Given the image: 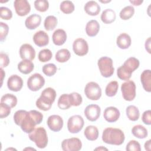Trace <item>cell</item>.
I'll return each mask as SVG.
<instances>
[{
	"label": "cell",
	"instance_id": "obj_1",
	"mask_svg": "<svg viewBox=\"0 0 151 151\" xmlns=\"http://www.w3.org/2000/svg\"><path fill=\"white\" fill-rule=\"evenodd\" d=\"M43 119L42 114L35 110L27 111L24 110H17L14 115L15 123L20 126L26 133H30L37 124H40Z\"/></svg>",
	"mask_w": 151,
	"mask_h": 151
},
{
	"label": "cell",
	"instance_id": "obj_2",
	"mask_svg": "<svg viewBox=\"0 0 151 151\" xmlns=\"http://www.w3.org/2000/svg\"><path fill=\"white\" fill-rule=\"evenodd\" d=\"M125 139V136L123 132L118 128L107 127L102 134L103 141L109 145H121Z\"/></svg>",
	"mask_w": 151,
	"mask_h": 151
},
{
	"label": "cell",
	"instance_id": "obj_3",
	"mask_svg": "<svg viewBox=\"0 0 151 151\" xmlns=\"http://www.w3.org/2000/svg\"><path fill=\"white\" fill-rule=\"evenodd\" d=\"M140 62L138 59L132 57L127 58L123 64L117 70V76L122 80H129L132 73L139 67Z\"/></svg>",
	"mask_w": 151,
	"mask_h": 151
},
{
	"label": "cell",
	"instance_id": "obj_4",
	"mask_svg": "<svg viewBox=\"0 0 151 151\" xmlns=\"http://www.w3.org/2000/svg\"><path fill=\"white\" fill-rule=\"evenodd\" d=\"M56 97V92L51 87L45 88L41 94L40 97L37 100L35 104L38 109L43 110H49Z\"/></svg>",
	"mask_w": 151,
	"mask_h": 151
},
{
	"label": "cell",
	"instance_id": "obj_5",
	"mask_svg": "<svg viewBox=\"0 0 151 151\" xmlns=\"http://www.w3.org/2000/svg\"><path fill=\"white\" fill-rule=\"evenodd\" d=\"M28 137L40 149H44L47 146L48 136L45 129L42 127L35 128L32 132L29 133Z\"/></svg>",
	"mask_w": 151,
	"mask_h": 151
},
{
	"label": "cell",
	"instance_id": "obj_6",
	"mask_svg": "<svg viewBox=\"0 0 151 151\" xmlns=\"http://www.w3.org/2000/svg\"><path fill=\"white\" fill-rule=\"evenodd\" d=\"M97 65L101 76L108 78L111 77L114 71L113 65V60L108 57H102L100 58L97 62Z\"/></svg>",
	"mask_w": 151,
	"mask_h": 151
},
{
	"label": "cell",
	"instance_id": "obj_7",
	"mask_svg": "<svg viewBox=\"0 0 151 151\" xmlns=\"http://www.w3.org/2000/svg\"><path fill=\"white\" fill-rule=\"evenodd\" d=\"M84 93L88 99L91 100H97L101 96V89L97 83L90 81L86 85Z\"/></svg>",
	"mask_w": 151,
	"mask_h": 151
},
{
	"label": "cell",
	"instance_id": "obj_8",
	"mask_svg": "<svg viewBox=\"0 0 151 151\" xmlns=\"http://www.w3.org/2000/svg\"><path fill=\"white\" fill-rule=\"evenodd\" d=\"M136 84L132 80H127L121 86L123 99L126 101H132L136 97Z\"/></svg>",
	"mask_w": 151,
	"mask_h": 151
},
{
	"label": "cell",
	"instance_id": "obj_9",
	"mask_svg": "<svg viewBox=\"0 0 151 151\" xmlns=\"http://www.w3.org/2000/svg\"><path fill=\"white\" fill-rule=\"evenodd\" d=\"M84 124L83 118L80 115L71 116L67 122V129L71 133H77L80 132Z\"/></svg>",
	"mask_w": 151,
	"mask_h": 151
},
{
	"label": "cell",
	"instance_id": "obj_10",
	"mask_svg": "<svg viewBox=\"0 0 151 151\" xmlns=\"http://www.w3.org/2000/svg\"><path fill=\"white\" fill-rule=\"evenodd\" d=\"M44 84L45 78L39 73L31 75L27 80V87L32 91H38L44 86Z\"/></svg>",
	"mask_w": 151,
	"mask_h": 151
},
{
	"label": "cell",
	"instance_id": "obj_11",
	"mask_svg": "<svg viewBox=\"0 0 151 151\" xmlns=\"http://www.w3.org/2000/svg\"><path fill=\"white\" fill-rule=\"evenodd\" d=\"M61 148L64 151H78L82 148V143L77 137L65 139L61 143Z\"/></svg>",
	"mask_w": 151,
	"mask_h": 151
},
{
	"label": "cell",
	"instance_id": "obj_12",
	"mask_svg": "<svg viewBox=\"0 0 151 151\" xmlns=\"http://www.w3.org/2000/svg\"><path fill=\"white\" fill-rule=\"evenodd\" d=\"M73 50L74 53L78 56H84L86 55L88 51V45L87 42L83 38H77L73 42Z\"/></svg>",
	"mask_w": 151,
	"mask_h": 151
},
{
	"label": "cell",
	"instance_id": "obj_13",
	"mask_svg": "<svg viewBox=\"0 0 151 151\" xmlns=\"http://www.w3.org/2000/svg\"><path fill=\"white\" fill-rule=\"evenodd\" d=\"M84 113L87 120L91 122H95L100 117L101 109L97 104H89L85 108Z\"/></svg>",
	"mask_w": 151,
	"mask_h": 151
},
{
	"label": "cell",
	"instance_id": "obj_14",
	"mask_svg": "<svg viewBox=\"0 0 151 151\" xmlns=\"http://www.w3.org/2000/svg\"><path fill=\"white\" fill-rule=\"evenodd\" d=\"M47 124L49 129L53 132H59L63 127V118L59 115H51L48 117Z\"/></svg>",
	"mask_w": 151,
	"mask_h": 151
},
{
	"label": "cell",
	"instance_id": "obj_15",
	"mask_svg": "<svg viewBox=\"0 0 151 151\" xmlns=\"http://www.w3.org/2000/svg\"><path fill=\"white\" fill-rule=\"evenodd\" d=\"M14 6L17 14L21 17L27 15L31 11V6L27 0H15Z\"/></svg>",
	"mask_w": 151,
	"mask_h": 151
},
{
	"label": "cell",
	"instance_id": "obj_16",
	"mask_svg": "<svg viewBox=\"0 0 151 151\" xmlns=\"http://www.w3.org/2000/svg\"><path fill=\"white\" fill-rule=\"evenodd\" d=\"M23 86V80L22 78L17 75L11 76L7 80V87L11 91L17 92L21 90Z\"/></svg>",
	"mask_w": 151,
	"mask_h": 151
},
{
	"label": "cell",
	"instance_id": "obj_17",
	"mask_svg": "<svg viewBox=\"0 0 151 151\" xmlns=\"http://www.w3.org/2000/svg\"><path fill=\"white\" fill-rule=\"evenodd\" d=\"M19 56L22 60H33L35 57V51L33 47L29 44H22L19 48Z\"/></svg>",
	"mask_w": 151,
	"mask_h": 151
},
{
	"label": "cell",
	"instance_id": "obj_18",
	"mask_svg": "<svg viewBox=\"0 0 151 151\" xmlns=\"http://www.w3.org/2000/svg\"><path fill=\"white\" fill-rule=\"evenodd\" d=\"M120 115V111L115 107L110 106L105 109L103 113L104 119L109 123H113L116 122Z\"/></svg>",
	"mask_w": 151,
	"mask_h": 151
},
{
	"label": "cell",
	"instance_id": "obj_19",
	"mask_svg": "<svg viewBox=\"0 0 151 151\" xmlns=\"http://www.w3.org/2000/svg\"><path fill=\"white\" fill-rule=\"evenodd\" d=\"M33 41L38 47H41L45 46L48 45L49 42L48 35L44 31H38L34 34Z\"/></svg>",
	"mask_w": 151,
	"mask_h": 151
},
{
	"label": "cell",
	"instance_id": "obj_20",
	"mask_svg": "<svg viewBox=\"0 0 151 151\" xmlns=\"http://www.w3.org/2000/svg\"><path fill=\"white\" fill-rule=\"evenodd\" d=\"M41 22V17L37 14H33L26 18L25 25L29 29H34L39 27Z\"/></svg>",
	"mask_w": 151,
	"mask_h": 151
},
{
	"label": "cell",
	"instance_id": "obj_21",
	"mask_svg": "<svg viewBox=\"0 0 151 151\" xmlns=\"http://www.w3.org/2000/svg\"><path fill=\"white\" fill-rule=\"evenodd\" d=\"M52 40L53 43L58 46L63 45L67 40V34L63 29H56L52 34Z\"/></svg>",
	"mask_w": 151,
	"mask_h": 151
},
{
	"label": "cell",
	"instance_id": "obj_22",
	"mask_svg": "<svg viewBox=\"0 0 151 151\" xmlns=\"http://www.w3.org/2000/svg\"><path fill=\"white\" fill-rule=\"evenodd\" d=\"M84 9L89 15L96 16L100 12V6L98 3L94 1H90L84 5Z\"/></svg>",
	"mask_w": 151,
	"mask_h": 151
},
{
	"label": "cell",
	"instance_id": "obj_23",
	"mask_svg": "<svg viewBox=\"0 0 151 151\" xmlns=\"http://www.w3.org/2000/svg\"><path fill=\"white\" fill-rule=\"evenodd\" d=\"M132 43V40L130 35L126 33L120 34L117 38L116 44L120 49H127Z\"/></svg>",
	"mask_w": 151,
	"mask_h": 151
},
{
	"label": "cell",
	"instance_id": "obj_24",
	"mask_svg": "<svg viewBox=\"0 0 151 151\" xmlns=\"http://www.w3.org/2000/svg\"><path fill=\"white\" fill-rule=\"evenodd\" d=\"M100 30V24L97 21L91 19L89 21L86 25V32L89 37L97 35Z\"/></svg>",
	"mask_w": 151,
	"mask_h": 151
},
{
	"label": "cell",
	"instance_id": "obj_25",
	"mask_svg": "<svg viewBox=\"0 0 151 151\" xmlns=\"http://www.w3.org/2000/svg\"><path fill=\"white\" fill-rule=\"evenodd\" d=\"M140 81L144 90L150 93L151 91V71L150 70H144L140 75Z\"/></svg>",
	"mask_w": 151,
	"mask_h": 151
},
{
	"label": "cell",
	"instance_id": "obj_26",
	"mask_svg": "<svg viewBox=\"0 0 151 151\" xmlns=\"http://www.w3.org/2000/svg\"><path fill=\"white\" fill-rule=\"evenodd\" d=\"M34 68V65L31 60H22L18 64V70L24 74H28Z\"/></svg>",
	"mask_w": 151,
	"mask_h": 151
},
{
	"label": "cell",
	"instance_id": "obj_27",
	"mask_svg": "<svg viewBox=\"0 0 151 151\" xmlns=\"http://www.w3.org/2000/svg\"><path fill=\"white\" fill-rule=\"evenodd\" d=\"M99 130L96 126L90 125L86 127L84 131V134L86 138L90 141H94L99 137Z\"/></svg>",
	"mask_w": 151,
	"mask_h": 151
},
{
	"label": "cell",
	"instance_id": "obj_28",
	"mask_svg": "<svg viewBox=\"0 0 151 151\" xmlns=\"http://www.w3.org/2000/svg\"><path fill=\"white\" fill-rule=\"evenodd\" d=\"M116 18L115 12L111 9H106L104 10L101 14V20L106 24L113 22Z\"/></svg>",
	"mask_w": 151,
	"mask_h": 151
},
{
	"label": "cell",
	"instance_id": "obj_29",
	"mask_svg": "<svg viewBox=\"0 0 151 151\" xmlns=\"http://www.w3.org/2000/svg\"><path fill=\"white\" fill-rule=\"evenodd\" d=\"M132 133L134 136L139 139H145L147 136V130L143 126L137 124L132 129Z\"/></svg>",
	"mask_w": 151,
	"mask_h": 151
},
{
	"label": "cell",
	"instance_id": "obj_30",
	"mask_svg": "<svg viewBox=\"0 0 151 151\" xmlns=\"http://www.w3.org/2000/svg\"><path fill=\"white\" fill-rule=\"evenodd\" d=\"M126 113L128 119L131 121H137L140 116V113L138 108L133 105L127 106L126 110Z\"/></svg>",
	"mask_w": 151,
	"mask_h": 151
},
{
	"label": "cell",
	"instance_id": "obj_31",
	"mask_svg": "<svg viewBox=\"0 0 151 151\" xmlns=\"http://www.w3.org/2000/svg\"><path fill=\"white\" fill-rule=\"evenodd\" d=\"M70 52L66 48H62L58 50L55 55V58L57 61L61 63L67 61L70 58Z\"/></svg>",
	"mask_w": 151,
	"mask_h": 151
},
{
	"label": "cell",
	"instance_id": "obj_32",
	"mask_svg": "<svg viewBox=\"0 0 151 151\" xmlns=\"http://www.w3.org/2000/svg\"><path fill=\"white\" fill-rule=\"evenodd\" d=\"M57 105L58 107L62 110H66L70 108L72 106L71 104L69 94H61L58 100Z\"/></svg>",
	"mask_w": 151,
	"mask_h": 151
},
{
	"label": "cell",
	"instance_id": "obj_33",
	"mask_svg": "<svg viewBox=\"0 0 151 151\" xmlns=\"http://www.w3.org/2000/svg\"><path fill=\"white\" fill-rule=\"evenodd\" d=\"M1 103H4L9 106L11 108H14L17 104V98L12 94L6 93L2 96Z\"/></svg>",
	"mask_w": 151,
	"mask_h": 151
},
{
	"label": "cell",
	"instance_id": "obj_34",
	"mask_svg": "<svg viewBox=\"0 0 151 151\" xmlns=\"http://www.w3.org/2000/svg\"><path fill=\"white\" fill-rule=\"evenodd\" d=\"M57 25V18L54 15L47 17L44 20V26L47 31H50L53 30Z\"/></svg>",
	"mask_w": 151,
	"mask_h": 151
},
{
	"label": "cell",
	"instance_id": "obj_35",
	"mask_svg": "<svg viewBox=\"0 0 151 151\" xmlns=\"http://www.w3.org/2000/svg\"><path fill=\"white\" fill-rule=\"evenodd\" d=\"M119 84L116 81H110L107 86L105 89V93L108 97H113L117 92Z\"/></svg>",
	"mask_w": 151,
	"mask_h": 151
},
{
	"label": "cell",
	"instance_id": "obj_36",
	"mask_svg": "<svg viewBox=\"0 0 151 151\" xmlns=\"http://www.w3.org/2000/svg\"><path fill=\"white\" fill-rule=\"evenodd\" d=\"M134 14V8L131 5L126 6L120 12L119 16L123 20H127L132 18Z\"/></svg>",
	"mask_w": 151,
	"mask_h": 151
},
{
	"label": "cell",
	"instance_id": "obj_37",
	"mask_svg": "<svg viewBox=\"0 0 151 151\" xmlns=\"http://www.w3.org/2000/svg\"><path fill=\"white\" fill-rule=\"evenodd\" d=\"M60 10L64 14H68L72 13L75 9L74 4L70 1H64L60 5Z\"/></svg>",
	"mask_w": 151,
	"mask_h": 151
},
{
	"label": "cell",
	"instance_id": "obj_38",
	"mask_svg": "<svg viewBox=\"0 0 151 151\" xmlns=\"http://www.w3.org/2000/svg\"><path fill=\"white\" fill-rule=\"evenodd\" d=\"M52 57V52L50 50L45 48L41 50L38 55V58L40 61L42 63H45L50 61Z\"/></svg>",
	"mask_w": 151,
	"mask_h": 151
},
{
	"label": "cell",
	"instance_id": "obj_39",
	"mask_svg": "<svg viewBox=\"0 0 151 151\" xmlns=\"http://www.w3.org/2000/svg\"><path fill=\"white\" fill-rule=\"evenodd\" d=\"M42 70L45 75L48 77H51L56 73L57 71V67L53 63H48L43 65Z\"/></svg>",
	"mask_w": 151,
	"mask_h": 151
},
{
	"label": "cell",
	"instance_id": "obj_40",
	"mask_svg": "<svg viewBox=\"0 0 151 151\" xmlns=\"http://www.w3.org/2000/svg\"><path fill=\"white\" fill-rule=\"evenodd\" d=\"M34 4L35 9L41 12L47 11L49 8V2L46 0H36Z\"/></svg>",
	"mask_w": 151,
	"mask_h": 151
},
{
	"label": "cell",
	"instance_id": "obj_41",
	"mask_svg": "<svg viewBox=\"0 0 151 151\" xmlns=\"http://www.w3.org/2000/svg\"><path fill=\"white\" fill-rule=\"evenodd\" d=\"M69 97L71 106H78L82 103L83 99L79 93L77 92H73L69 94Z\"/></svg>",
	"mask_w": 151,
	"mask_h": 151
},
{
	"label": "cell",
	"instance_id": "obj_42",
	"mask_svg": "<svg viewBox=\"0 0 151 151\" xmlns=\"http://www.w3.org/2000/svg\"><path fill=\"white\" fill-rule=\"evenodd\" d=\"M0 17L2 19L9 20L12 17V12L8 8L1 6L0 8Z\"/></svg>",
	"mask_w": 151,
	"mask_h": 151
},
{
	"label": "cell",
	"instance_id": "obj_43",
	"mask_svg": "<svg viewBox=\"0 0 151 151\" xmlns=\"http://www.w3.org/2000/svg\"><path fill=\"white\" fill-rule=\"evenodd\" d=\"M126 150L127 151H140V145L137 141L134 140H131L127 144Z\"/></svg>",
	"mask_w": 151,
	"mask_h": 151
},
{
	"label": "cell",
	"instance_id": "obj_44",
	"mask_svg": "<svg viewBox=\"0 0 151 151\" xmlns=\"http://www.w3.org/2000/svg\"><path fill=\"white\" fill-rule=\"evenodd\" d=\"M0 41L2 42L6 39V37L8 35L9 27L6 23L2 22H0Z\"/></svg>",
	"mask_w": 151,
	"mask_h": 151
},
{
	"label": "cell",
	"instance_id": "obj_45",
	"mask_svg": "<svg viewBox=\"0 0 151 151\" xmlns=\"http://www.w3.org/2000/svg\"><path fill=\"white\" fill-rule=\"evenodd\" d=\"M11 108L7 104L1 103H0V117L4 119L6 117L11 113Z\"/></svg>",
	"mask_w": 151,
	"mask_h": 151
},
{
	"label": "cell",
	"instance_id": "obj_46",
	"mask_svg": "<svg viewBox=\"0 0 151 151\" xmlns=\"http://www.w3.org/2000/svg\"><path fill=\"white\" fill-rule=\"evenodd\" d=\"M9 64V58L6 53L2 52L0 54V65L1 68L6 67Z\"/></svg>",
	"mask_w": 151,
	"mask_h": 151
},
{
	"label": "cell",
	"instance_id": "obj_47",
	"mask_svg": "<svg viewBox=\"0 0 151 151\" xmlns=\"http://www.w3.org/2000/svg\"><path fill=\"white\" fill-rule=\"evenodd\" d=\"M142 122L147 125H150L151 124V111L150 110H146L143 112L142 116Z\"/></svg>",
	"mask_w": 151,
	"mask_h": 151
},
{
	"label": "cell",
	"instance_id": "obj_48",
	"mask_svg": "<svg viewBox=\"0 0 151 151\" xmlns=\"http://www.w3.org/2000/svg\"><path fill=\"white\" fill-rule=\"evenodd\" d=\"M145 49L147 50V51L150 54V37H149L145 42Z\"/></svg>",
	"mask_w": 151,
	"mask_h": 151
},
{
	"label": "cell",
	"instance_id": "obj_49",
	"mask_svg": "<svg viewBox=\"0 0 151 151\" xmlns=\"http://www.w3.org/2000/svg\"><path fill=\"white\" fill-rule=\"evenodd\" d=\"M150 143H151V140L149 139L148 140H147L145 143V145H144V146H145V149L146 150H148V151H150V149H151V145H150Z\"/></svg>",
	"mask_w": 151,
	"mask_h": 151
},
{
	"label": "cell",
	"instance_id": "obj_50",
	"mask_svg": "<svg viewBox=\"0 0 151 151\" xmlns=\"http://www.w3.org/2000/svg\"><path fill=\"white\" fill-rule=\"evenodd\" d=\"M143 1H140V0H137V1H130V2L132 4H133L134 5H136V6H139L141 4L143 3Z\"/></svg>",
	"mask_w": 151,
	"mask_h": 151
},
{
	"label": "cell",
	"instance_id": "obj_51",
	"mask_svg": "<svg viewBox=\"0 0 151 151\" xmlns=\"http://www.w3.org/2000/svg\"><path fill=\"white\" fill-rule=\"evenodd\" d=\"M1 70V86L2 84V82H3V79H4V77L5 76V73L4 72V70L2 68H0Z\"/></svg>",
	"mask_w": 151,
	"mask_h": 151
},
{
	"label": "cell",
	"instance_id": "obj_52",
	"mask_svg": "<svg viewBox=\"0 0 151 151\" xmlns=\"http://www.w3.org/2000/svg\"><path fill=\"white\" fill-rule=\"evenodd\" d=\"M94 150H108V149L107 148H106V147H103L102 146H101L100 147H96Z\"/></svg>",
	"mask_w": 151,
	"mask_h": 151
},
{
	"label": "cell",
	"instance_id": "obj_53",
	"mask_svg": "<svg viewBox=\"0 0 151 151\" xmlns=\"http://www.w3.org/2000/svg\"><path fill=\"white\" fill-rule=\"evenodd\" d=\"M36 150L35 149H34V148H31V147H26V148H25L24 149H23V150Z\"/></svg>",
	"mask_w": 151,
	"mask_h": 151
},
{
	"label": "cell",
	"instance_id": "obj_54",
	"mask_svg": "<svg viewBox=\"0 0 151 151\" xmlns=\"http://www.w3.org/2000/svg\"><path fill=\"white\" fill-rule=\"evenodd\" d=\"M100 2H102V3H106V2H110V1H100Z\"/></svg>",
	"mask_w": 151,
	"mask_h": 151
}]
</instances>
